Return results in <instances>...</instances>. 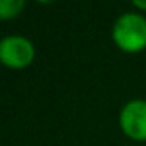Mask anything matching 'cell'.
Masks as SVG:
<instances>
[{
	"label": "cell",
	"instance_id": "obj_2",
	"mask_svg": "<svg viewBox=\"0 0 146 146\" xmlns=\"http://www.w3.org/2000/svg\"><path fill=\"white\" fill-rule=\"evenodd\" d=\"M35 60V45L21 35H9L0 41V62L9 69H26Z\"/></svg>",
	"mask_w": 146,
	"mask_h": 146
},
{
	"label": "cell",
	"instance_id": "obj_3",
	"mask_svg": "<svg viewBox=\"0 0 146 146\" xmlns=\"http://www.w3.org/2000/svg\"><path fill=\"white\" fill-rule=\"evenodd\" d=\"M119 125L122 132L137 143L146 141V100L127 102L119 113Z\"/></svg>",
	"mask_w": 146,
	"mask_h": 146
},
{
	"label": "cell",
	"instance_id": "obj_4",
	"mask_svg": "<svg viewBox=\"0 0 146 146\" xmlns=\"http://www.w3.org/2000/svg\"><path fill=\"white\" fill-rule=\"evenodd\" d=\"M26 2L24 0H0V19L9 21L21 14Z\"/></svg>",
	"mask_w": 146,
	"mask_h": 146
},
{
	"label": "cell",
	"instance_id": "obj_1",
	"mask_svg": "<svg viewBox=\"0 0 146 146\" xmlns=\"http://www.w3.org/2000/svg\"><path fill=\"white\" fill-rule=\"evenodd\" d=\"M113 43L127 53H137L146 48V17L129 11L117 17L112 28Z\"/></svg>",
	"mask_w": 146,
	"mask_h": 146
},
{
	"label": "cell",
	"instance_id": "obj_5",
	"mask_svg": "<svg viewBox=\"0 0 146 146\" xmlns=\"http://www.w3.org/2000/svg\"><path fill=\"white\" fill-rule=\"evenodd\" d=\"M132 5H134L137 11L144 12V11H146V0H132Z\"/></svg>",
	"mask_w": 146,
	"mask_h": 146
}]
</instances>
